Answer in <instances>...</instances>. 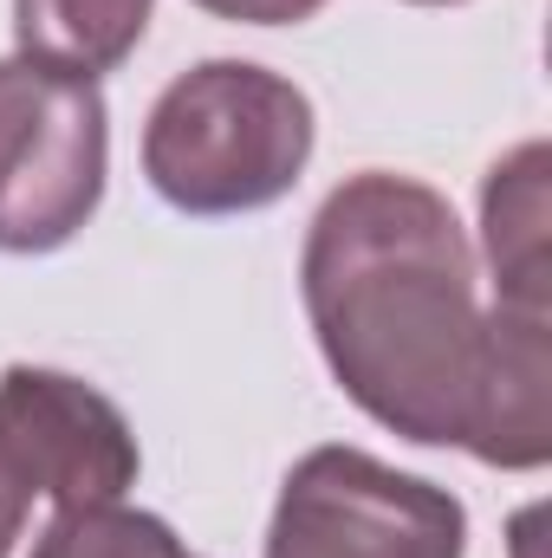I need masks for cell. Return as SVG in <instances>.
I'll list each match as a JSON object with an SVG mask.
<instances>
[{
  "instance_id": "obj_1",
  "label": "cell",
  "mask_w": 552,
  "mask_h": 558,
  "mask_svg": "<svg viewBox=\"0 0 552 558\" xmlns=\"http://www.w3.org/2000/svg\"><path fill=\"white\" fill-rule=\"evenodd\" d=\"M299 292L338 390L422 448H461L488 312L475 299V254L455 208L391 169H364L312 215Z\"/></svg>"
},
{
  "instance_id": "obj_2",
  "label": "cell",
  "mask_w": 552,
  "mask_h": 558,
  "mask_svg": "<svg viewBox=\"0 0 552 558\" xmlns=\"http://www.w3.org/2000/svg\"><path fill=\"white\" fill-rule=\"evenodd\" d=\"M312 98L254 59L189 65L143 124V175L182 215H254L312 162Z\"/></svg>"
},
{
  "instance_id": "obj_3",
  "label": "cell",
  "mask_w": 552,
  "mask_h": 558,
  "mask_svg": "<svg viewBox=\"0 0 552 558\" xmlns=\"http://www.w3.org/2000/svg\"><path fill=\"white\" fill-rule=\"evenodd\" d=\"M111 118L92 78L0 59V254L65 247L105 202Z\"/></svg>"
},
{
  "instance_id": "obj_4",
  "label": "cell",
  "mask_w": 552,
  "mask_h": 558,
  "mask_svg": "<svg viewBox=\"0 0 552 558\" xmlns=\"http://www.w3.org/2000/svg\"><path fill=\"white\" fill-rule=\"evenodd\" d=\"M468 513L448 487L364 448H312L279 487L267 558H461Z\"/></svg>"
},
{
  "instance_id": "obj_5",
  "label": "cell",
  "mask_w": 552,
  "mask_h": 558,
  "mask_svg": "<svg viewBox=\"0 0 552 558\" xmlns=\"http://www.w3.org/2000/svg\"><path fill=\"white\" fill-rule=\"evenodd\" d=\"M0 448L13 474L52 507H105L137 487V435L124 410L85 377L7 364L0 371Z\"/></svg>"
},
{
  "instance_id": "obj_6",
  "label": "cell",
  "mask_w": 552,
  "mask_h": 558,
  "mask_svg": "<svg viewBox=\"0 0 552 558\" xmlns=\"http://www.w3.org/2000/svg\"><path fill=\"white\" fill-rule=\"evenodd\" d=\"M552 312L501 305L488 312V357L461 448L488 468L533 474L552 454Z\"/></svg>"
},
{
  "instance_id": "obj_7",
  "label": "cell",
  "mask_w": 552,
  "mask_h": 558,
  "mask_svg": "<svg viewBox=\"0 0 552 558\" xmlns=\"http://www.w3.org/2000/svg\"><path fill=\"white\" fill-rule=\"evenodd\" d=\"M547 143H520L481 182V241L494 267V299L520 312H552V241H547Z\"/></svg>"
},
{
  "instance_id": "obj_8",
  "label": "cell",
  "mask_w": 552,
  "mask_h": 558,
  "mask_svg": "<svg viewBox=\"0 0 552 558\" xmlns=\"http://www.w3.org/2000/svg\"><path fill=\"white\" fill-rule=\"evenodd\" d=\"M149 7L156 0H13V39L20 59L98 85L137 52Z\"/></svg>"
},
{
  "instance_id": "obj_9",
  "label": "cell",
  "mask_w": 552,
  "mask_h": 558,
  "mask_svg": "<svg viewBox=\"0 0 552 558\" xmlns=\"http://www.w3.org/2000/svg\"><path fill=\"white\" fill-rule=\"evenodd\" d=\"M33 558H195L169 520L137 513L124 500H105V507H59L46 520V533L33 539Z\"/></svg>"
},
{
  "instance_id": "obj_10",
  "label": "cell",
  "mask_w": 552,
  "mask_h": 558,
  "mask_svg": "<svg viewBox=\"0 0 552 558\" xmlns=\"http://www.w3.org/2000/svg\"><path fill=\"white\" fill-rule=\"evenodd\" d=\"M195 7L215 13V20H241V26H299L325 0H195Z\"/></svg>"
},
{
  "instance_id": "obj_11",
  "label": "cell",
  "mask_w": 552,
  "mask_h": 558,
  "mask_svg": "<svg viewBox=\"0 0 552 558\" xmlns=\"http://www.w3.org/2000/svg\"><path fill=\"white\" fill-rule=\"evenodd\" d=\"M26 507H33V487L13 474V461H7V448H0V558L13 553V539L26 533Z\"/></svg>"
},
{
  "instance_id": "obj_12",
  "label": "cell",
  "mask_w": 552,
  "mask_h": 558,
  "mask_svg": "<svg viewBox=\"0 0 552 558\" xmlns=\"http://www.w3.org/2000/svg\"><path fill=\"white\" fill-rule=\"evenodd\" d=\"M410 7H461V0H410Z\"/></svg>"
}]
</instances>
